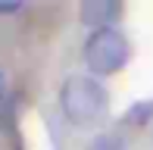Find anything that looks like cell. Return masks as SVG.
Here are the masks:
<instances>
[{
	"instance_id": "4",
	"label": "cell",
	"mask_w": 153,
	"mask_h": 150,
	"mask_svg": "<svg viewBox=\"0 0 153 150\" xmlns=\"http://www.w3.org/2000/svg\"><path fill=\"white\" fill-rule=\"evenodd\" d=\"M19 3H0V13H16Z\"/></svg>"
},
{
	"instance_id": "2",
	"label": "cell",
	"mask_w": 153,
	"mask_h": 150,
	"mask_svg": "<svg viewBox=\"0 0 153 150\" xmlns=\"http://www.w3.org/2000/svg\"><path fill=\"white\" fill-rule=\"evenodd\" d=\"M85 63L94 75H113L128 63V41L116 28H100L85 44Z\"/></svg>"
},
{
	"instance_id": "1",
	"label": "cell",
	"mask_w": 153,
	"mask_h": 150,
	"mask_svg": "<svg viewBox=\"0 0 153 150\" xmlns=\"http://www.w3.org/2000/svg\"><path fill=\"white\" fill-rule=\"evenodd\" d=\"M59 100H62V113L69 116V122L81 128H91L106 116L109 110V94L106 88L100 85L97 78H88V75H72L66 78L59 91Z\"/></svg>"
},
{
	"instance_id": "3",
	"label": "cell",
	"mask_w": 153,
	"mask_h": 150,
	"mask_svg": "<svg viewBox=\"0 0 153 150\" xmlns=\"http://www.w3.org/2000/svg\"><path fill=\"white\" fill-rule=\"evenodd\" d=\"M116 16H119V3H113V0H88L81 6V19H85V25H94V31L109 28Z\"/></svg>"
},
{
	"instance_id": "5",
	"label": "cell",
	"mask_w": 153,
	"mask_h": 150,
	"mask_svg": "<svg viewBox=\"0 0 153 150\" xmlns=\"http://www.w3.org/2000/svg\"><path fill=\"white\" fill-rule=\"evenodd\" d=\"M0 97H3V72H0Z\"/></svg>"
}]
</instances>
